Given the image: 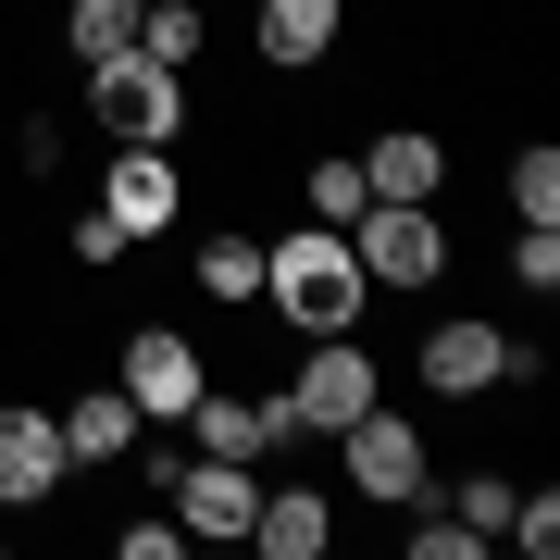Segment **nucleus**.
I'll use <instances>...</instances> for the list:
<instances>
[{
	"label": "nucleus",
	"instance_id": "obj_12",
	"mask_svg": "<svg viewBox=\"0 0 560 560\" xmlns=\"http://www.w3.org/2000/svg\"><path fill=\"white\" fill-rule=\"evenodd\" d=\"M361 187H374V200H436V138H423V125L374 138L361 150Z\"/></svg>",
	"mask_w": 560,
	"mask_h": 560
},
{
	"label": "nucleus",
	"instance_id": "obj_7",
	"mask_svg": "<svg viewBox=\"0 0 560 560\" xmlns=\"http://www.w3.org/2000/svg\"><path fill=\"white\" fill-rule=\"evenodd\" d=\"M423 374H436L448 399H486L499 374H523V349L499 337V324H436V337H423Z\"/></svg>",
	"mask_w": 560,
	"mask_h": 560
},
{
	"label": "nucleus",
	"instance_id": "obj_16",
	"mask_svg": "<svg viewBox=\"0 0 560 560\" xmlns=\"http://www.w3.org/2000/svg\"><path fill=\"white\" fill-rule=\"evenodd\" d=\"M187 50H200V0H150V13H138V62H162V75H175Z\"/></svg>",
	"mask_w": 560,
	"mask_h": 560
},
{
	"label": "nucleus",
	"instance_id": "obj_13",
	"mask_svg": "<svg viewBox=\"0 0 560 560\" xmlns=\"http://www.w3.org/2000/svg\"><path fill=\"white\" fill-rule=\"evenodd\" d=\"M125 448H138V399H125V386L62 411V460H125Z\"/></svg>",
	"mask_w": 560,
	"mask_h": 560
},
{
	"label": "nucleus",
	"instance_id": "obj_10",
	"mask_svg": "<svg viewBox=\"0 0 560 560\" xmlns=\"http://www.w3.org/2000/svg\"><path fill=\"white\" fill-rule=\"evenodd\" d=\"M50 486H62V423L0 411V499H50Z\"/></svg>",
	"mask_w": 560,
	"mask_h": 560
},
{
	"label": "nucleus",
	"instance_id": "obj_20",
	"mask_svg": "<svg viewBox=\"0 0 560 560\" xmlns=\"http://www.w3.org/2000/svg\"><path fill=\"white\" fill-rule=\"evenodd\" d=\"M361 200H374V187H361V162H312V212H324V224H349Z\"/></svg>",
	"mask_w": 560,
	"mask_h": 560
},
{
	"label": "nucleus",
	"instance_id": "obj_22",
	"mask_svg": "<svg viewBox=\"0 0 560 560\" xmlns=\"http://www.w3.org/2000/svg\"><path fill=\"white\" fill-rule=\"evenodd\" d=\"M448 511H460V523H474V536H499V523H511V486H499V474H474V486H460V499H448Z\"/></svg>",
	"mask_w": 560,
	"mask_h": 560
},
{
	"label": "nucleus",
	"instance_id": "obj_4",
	"mask_svg": "<svg viewBox=\"0 0 560 560\" xmlns=\"http://www.w3.org/2000/svg\"><path fill=\"white\" fill-rule=\"evenodd\" d=\"M101 125H113L125 150H162V138H175V75H162V62H138V50L101 62Z\"/></svg>",
	"mask_w": 560,
	"mask_h": 560
},
{
	"label": "nucleus",
	"instance_id": "obj_17",
	"mask_svg": "<svg viewBox=\"0 0 560 560\" xmlns=\"http://www.w3.org/2000/svg\"><path fill=\"white\" fill-rule=\"evenodd\" d=\"M75 50L88 62H125V50H138V0H75Z\"/></svg>",
	"mask_w": 560,
	"mask_h": 560
},
{
	"label": "nucleus",
	"instance_id": "obj_5",
	"mask_svg": "<svg viewBox=\"0 0 560 560\" xmlns=\"http://www.w3.org/2000/svg\"><path fill=\"white\" fill-rule=\"evenodd\" d=\"M337 436H349V486H361V499H411V486H423V436H411V423L349 411Z\"/></svg>",
	"mask_w": 560,
	"mask_h": 560
},
{
	"label": "nucleus",
	"instance_id": "obj_21",
	"mask_svg": "<svg viewBox=\"0 0 560 560\" xmlns=\"http://www.w3.org/2000/svg\"><path fill=\"white\" fill-rule=\"evenodd\" d=\"M499 536H511L523 560H548V548H560V499H511V523H499Z\"/></svg>",
	"mask_w": 560,
	"mask_h": 560
},
{
	"label": "nucleus",
	"instance_id": "obj_18",
	"mask_svg": "<svg viewBox=\"0 0 560 560\" xmlns=\"http://www.w3.org/2000/svg\"><path fill=\"white\" fill-rule=\"evenodd\" d=\"M200 287H212V300H261V249L249 237H212L200 249Z\"/></svg>",
	"mask_w": 560,
	"mask_h": 560
},
{
	"label": "nucleus",
	"instance_id": "obj_23",
	"mask_svg": "<svg viewBox=\"0 0 560 560\" xmlns=\"http://www.w3.org/2000/svg\"><path fill=\"white\" fill-rule=\"evenodd\" d=\"M511 275H523V287H560V237H548V224H523V249H511Z\"/></svg>",
	"mask_w": 560,
	"mask_h": 560
},
{
	"label": "nucleus",
	"instance_id": "obj_3",
	"mask_svg": "<svg viewBox=\"0 0 560 560\" xmlns=\"http://www.w3.org/2000/svg\"><path fill=\"white\" fill-rule=\"evenodd\" d=\"M287 411H300L312 436H337L349 411H374V361H361L349 337H324V349L300 361V386H287Z\"/></svg>",
	"mask_w": 560,
	"mask_h": 560
},
{
	"label": "nucleus",
	"instance_id": "obj_9",
	"mask_svg": "<svg viewBox=\"0 0 560 560\" xmlns=\"http://www.w3.org/2000/svg\"><path fill=\"white\" fill-rule=\"evenodd\" d=\"M187 423H200L212 460H261L275 436H300V411H287V399H212V386L187 399Z\"/></svg>",
	"mask_w": 560,
	"mask_h": 560
},
{
	"label": "nucleus",
	"instance_id": "obj_1",
	"mask_svg": "<svg viewBox=\"0 0 560 560\" xmlns=\"http://www.w3.org/2000/svg\"><path fill=\"white\" fill-rule=\"evenodd\" d=\"M261 287H275L287 300V324H324V337H337V324L361 312V249H349V224H300V237L287 249H261Z\"/></svg>",
	"mask_w": 560,
	"mask_h": 560
},
{
	"label": "nucleus",
	"instance_id": "obj_8",
	"mask_svg": "<svg viewBox=\"0 0 560 560\" xmlns=\"http://www.w3.org/2000/svg\"><path fill=\"white\" fill-rule=\"evenodd\" d=\"M175 511H187V536H224V548H237L249 511H261V486H249V460H187V474H175Z\"/></svg>",
	"mask_w": 560,
	"mask_h": 560
},
{
	"label": "nucleus",
	"instance_id": "obj_6",
	"mask_svg": "<svg viewBox=\"0 0 560 560\" xmlns=\"http://www.w3.org/2000/svg\"><path fill=\"white\" fill-rule=\"evenodd\" d=\"M125 399H138V423H187V399H200V349L150 324V337L125 349Z\"/></svg>",
	"mask_w": 560,
	"mask_h": 560
},
{
	"label": "nucleus",
	"instance_id": "obj_15",
	"mask_svg": "<svg viewBox=\"0 0 560 560\" xmlns=\"http://www.w3.org/2000/svg\"><path fill=\"white\" fill-rule=\"evenodd\" d=\"M261 50L275 62H324L337 50V0H261Z\"/></svg>",
	"mask_w": 560,
	"mask_h": 560
},
{
	"label": "nucleus",
	"instance_id": "obj_2",
	"mask_svg": "<svg viewBox=\"0 0 560 560\" xmlns=\"http://www.w3.org/2000/svg\"><path fill=\"white\" fill-rule=\"evenodd\" d=\"M349 249H361V275H374V287H436L448 224L423 212V200H361V212H349Z\"/></svg>",
	"mask_w": 560,
	"mask_h": 560
},
{
	"label": "nucleus",
	"instance_id": "obj_19",
	"mask_svg": "<svg viewBox=\"0 0 560 560\" xmlns=\"http://www.w3.org/2000/svg\"><path fill=\"white\" fill-rule=\"evenodd\" d=\"M511 200H523V224L560 212V150H523V162H511Z\"/></svg>",
	"mask_w": 560,
	"mask_h": 560
},
{
	"label": "nucleus",
	"instance_id": "obj_14",
	"mask_svg": "<svg viewBox=\"0 0 560 560\" xmlns=\"http://www.w3.org/2000/svg\"><path fill=\"white\" fill-rule=\"evenodd\" d=\"M249 536L275 548V560H324V536H337V511H324V499H300V486H287V499H261V511H249Z\"/></svg>",
	"mask_w": 560,
	"mask_h": 560
},
{
	"label": "nucleus",
	"instance_id": "obj_11",
	"mask_svg": "<svg viewBox=\"0 0 560 560\" xmlns=\"http://www.w3.org/2000/svg\"><path fill=\"white\" fill-rule=\"evenodd\" d=\"M101 212L125 224V237L175 224V162H162V150H125V162H113V187H101Z\"/></svg>",
	"mask_w": 560,
	"mask_h": 560
}]
</instances>
